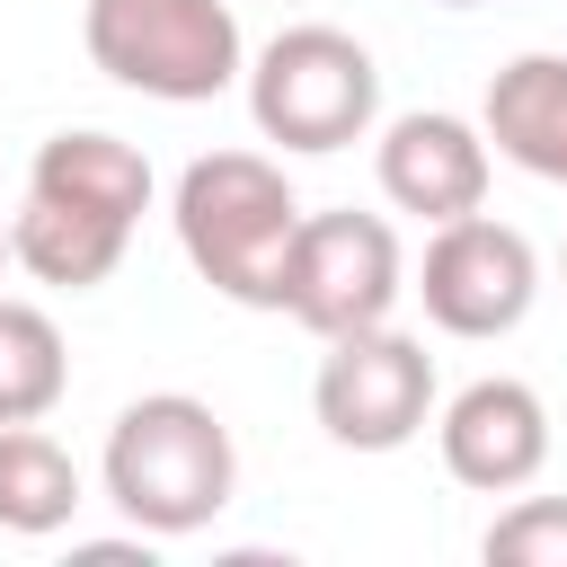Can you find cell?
<instances>
[{
    "mask_svg": "<svg viewBox=\"0 0 567 567\" xmlns=\"http://www.w3.org/2000/svg\"><path fill=\"white\" fill-rule=\"evenodd\" d=\"M487 567H567V496H523L487 523Z\"/></svg>",
    "mask_w": 567,
    "mask_h": 567,
    "instance_id": "cell-15",
    "label": "cell"
},
{
    "mask_svg": "<svg viewBox=\"0 0 567 567\" xmlns=\"http://www.w3.org/2000/svg\"><path fill=\"white\" fill-rule=\"evenodd\" d=\"M434 443H443V470H452L461 487H478V496H514V487H532L540 461H549V408H540L532 381L487 372V381H470V390L443 399Z\"/></svg>",
    "mask_w": 567,
    "mask_h": 567,
    "instance_id": "cell-8",
    "label": "cell"
},
{
    "mask_svg": "<svg viewBox=\"0 0 567 567\" xmlns=\"http://www.w3.org/2000/svg\"><path fill=\"white\" fill-rule=\"evenodd\" d=\"M372 177L399 213L416 221H452V213H478L487 204V133L470 115H443V106H416V115H390L381 142H372Z\"/></svg>",
    "mask_w": 567,
    "mask_h": 567,
    "instance_id": "cell-9",
    "label": "cell"
},
{
    "mask_svg": "<svg viewBox=\"0 0 567 567\" xmlns=\"http://www.w3.org/2000/svg\"><path fill=\"white\" fill-rule=\"evenodd\" d=\"M80 514V461L44 425H0V532H62Z\"/></svg>",
    "mask_w": 567,
    "mask_h": 567,
    "instance_id": "cell-13",
    "label": "cell"
},
{
    "mask_svg": "<svg viewBox=\"0 0 567 567\" xmlns=\"http://www.w3.org/2000/svg\"><path fill=\"white\" fill-rule=\"evenodd\" d=\"M124 221H106V213H80V204H62V195H35L27 186V204H18V221H9V257L35 275V284H53V292H97L115 266H124Z\"/></svg>",
    "mask_w": 567,
    "mask_h": 567,
    "instance_id": "cell-12",
    "label": "cell"
},
{
    "mask_svg": "<svg viewBox=\"0 0 567 567\" xmlns=\"http://www.w3.org/2000/svg\"><path fill=\"white\" fill-rule=\"evenodd\" d=\"M168 221H177L186 266L221 301L284 310V257H292V230H301V195L284 186L275 159H257V151H204V159H186Z\"/></svg>",
    "mask_w": 567,
    "mask_h": 567,
    "instance_id": "cell-2",
    "label": "cell"
},
{
    "mask_svg": "<svg viewBox=\"0 0 567 567\" xmlns=\"http://www.w3.org/2000/svg\"><path fill=\"white\" fill-rule=\"evenodd\" d=\"M80 44L115 89L168 97V106H204L248 71L230 0H89Z\"/></svg>",
    "mask_w": 567,
    "mask_h": 567,
    "instance_id": "cell-3",
    "label": "cell"
},
{
    "mask_svg": "<svg viewBox=\"0 0 567 567\" xmlns=\"http://www.w3.org/2000/svg\"><path fill=\"white\" fill-rule=\"evenodd\" d=\"M27 186H35V195H62V204H80V213H106V221H124V230L151 213V159H142L124 133H97V124L35 142Z\"/></svg>",
    "mask_w": 567,
    "mask_h": 567,
    "instance_id": "cell-11",
    "label": "cell"
},
{
    "mask_svg": "<svg viewBox=\"0 0 567 567\" xmlns=\"http://www.w3.org/2000/svg\"><path fill=\"white\" fill-rule=\"evenodd\" d=\"M399 292H408V257L381 213H301L284 257V319H301L328 346V337L381 328Z\"/></svg>",
    "mask_w": 567,
    "mask_h": 567,
    "instance_id": "cell-5",
    "label": "cell"
},
{
    "mask_svg": "<svg viewBox=\"0 0 567 567\" xmlns=\"http://www.w3.org/2000/svg\"><path fill=\"white\" fill-rule=\"evenodd\" d=\"M248 115L284 151H346L381 115V71L346 27H275L248 62Z\"/></svg>",
    "mask_w": 567,
    "mask_h": 567,
    "instance_id": "cell-4",
    "label": "cell"
},
{
    "mask_svg": "<svg viewBox=\"0 0 567 567\" xmlns=\"http://www.w3.org/2000/svg\"><path fill=\"white\" fill-rule=\"evenodd\" d=\"M558 266H567V248H558Z\"/></svg>",
    "mask_w": 567,
    "mask_h": 567,
    "instance_id": "cell-18",
    "label": "cell"
},
{
    "mask_svg": "<svg viewBox=\"0 0 567 567\" xmlns=\"http://www.w3.org/2000/svg\"><path fill=\"white\" fill-rule=\"evenodd\" d=\"M443 9H478V0H443Z\"/></svg>",
    "mask_w": 567,
    "mask_h": 567,
    "instance_id": "cell-16",
    "label": "cell"
},
{
    "mask_svg": "<svg viewBox=\"0 0 567 567\" xmlns=\"http://www.w3.org/2000/svg\"><path fill=\"white\" fill-rule=\"evenodd\" d=\"M97 478L115 496V514L151 540H177V532H204L230 487H239V452H230V425L186 399V390H151L133 399L115 425H106V452H97Z\"/></svg>",
    "mask_w": 567,
    "mask_h": 567,
    "instance_id": "cell-1",
    "label": "cell"
},
{
    "mask_svg": "<svg viewBox=\"0 0 567 567\" xmlns=\"http://www.w3.org/2000/svg\"><path fill=\"white\" fill-rule=\"evenodd\" d=\"M478 133H487V151L514 159L523 177L567 186V53H514V62L487 80Z\"/></svg>",
    "mask_w": 567,
    "mask_h": 567,
    "instance_id": "cell-10",
    "label": "cell"
},
{
    "mask_svg": "<svg viewBox=\"0 0 567 567\" xmlns=\"http://www.w3.org/2000/svg\"><path fill=\"white\" fill-rule=\"evenodd\" d=\"M310 408H319L328 443H346V452H399L434 416V354L416 337H399L390 319L354 328V337H328Z\"/></svg>",
    "mask_w": 567,
    "mask_h": 567,
    "instance_id": "cell-7",
    "label": "cell"
},
{
    "mask_svg": "<svg viewBox=\"0 0 567 567\" xmlns=\"http://www.w3.org/2000/svg\"><path fill=\"white\" fill-rule=\"evenodd\" d=\"M62 390H71L62 328H53L35 301H9V292H0V425H35V416H53Z\"/></svg>",
    "mask_w": 567,
    "mask_h": 567,
    "instance_id": "cell-14",
    "label": "cell"
},
{
    "mask_svg": "<svg viewBox=\"0 0 567 567\" xmlns=\"http://www.w3.org/2000/svg\"><path fill=\"white\" fill-rule=\"evenodd\" d=\"M416 301L443 337H514L540 301V257L514 221L452 213V221H434V239L416 257Z\"/></svg>",
    "mask_w": 567,
    "mask_h": 567,
    "instance_id": "cell-6",
    "label": "cell"
},
{
    "mask_svg": "<svg viewBox=\"0 0 567 567\" xmlns=\"http://www.w3.org/2000/svg\"><path fill=\"white\" fill-rule=\"evenodd\" d=\"M0 266H9V230H0Z\"/></svg>",
    "mask_w": 567,
    "mask_h": 567,
    "instance_id": "cell-17",
    "label": "cell"
}]
</instances>
